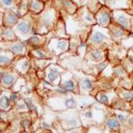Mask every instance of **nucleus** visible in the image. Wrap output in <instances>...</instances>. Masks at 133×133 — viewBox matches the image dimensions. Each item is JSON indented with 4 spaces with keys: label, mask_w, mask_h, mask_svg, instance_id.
I'll list each match as a JSON object with an SVG mask.
<instances>
[{
    "label": "nucleus",
    "mask_w": 133,
    "mask_h": 133,
    "mask_svg": "<svg viewBox=\"0 0 133 133\" xmlns=\"http://www.w3.org/2000/svg\"><path fill=\"white\" fill-rule=\"evenodd\" d=\"M83 116H84L85 118H87V119H91V118H92V116H93L92 111H91V110L85 111V112L83 113Z\"/></svg>",
    "instance_id": "obj_29"
},
{
    "label": "nucleus",
    "mask_w": 133,
    "mask_h": 133,
    "mask_svg": "<svg viewBox=\"0 0 133 133\" xmlns=\"http://www.w3.org/2000/svg\"><path fill=\"white\" fill-rule=\"evenodd\" d=\"M43 125H44V126L45 127V128H50V127H51L50 125H49V124H46L45 122H44V124H43Z\"/></svg>",
    "instance_id": "obj_36"
},
{
    "label": "nucleus",
    "mask_w": 133,
    "mask_h": 133,
    "mask_svg": "<svg viewBox=\"0 0 133 133\" xmlns=\"http://www.w3.org/2000/svg\"><path fill=\"white\" fill-rule=\"evenodd\" d=\"M92 84H93V82L91 81V79H83L81 83V88L83 89L84 91H91L92 89Z\"/></svg>",
    "instance_id": "obj_18"
},
{
    "label": "nucleus",
    "mask_w": 133,
    "mask_h": 133,
    "mask_svg": "<svg viewBox=\"0 0 133 133\" xmlns=\"http://www.w3.org/2000/svg\"><path fill=\"white\" fill-rule=\"evenodd\" d=\"M78 20L83 23L84 26H89L90 28L97 24L95 19V14L91 13L86 6L80 7Z\"/></svg>",
    "instance_id": "obj_6"
},
{
    "label": "nucleus",
    "mask_w": 133,
    "mask_h": 133,
    "mask_svg": "<svg viewBox=\"0 0 133 133\" xmlns=\"http://www.w3.org/2000/svg\"><path fill=\"white\" fill-rule=\"evenodd\" d=\"M103 5L110 10H124L133 15V0H103Z\"/></svg>",
    "instance_id": "obj_4"
},
{
    "label": "nucleus",
    "mask_w": 133,
    "mask_h": 133,
    "mask_svg": "<svg viewBox=\"0 0 133 133\" xmlns=\"http://www.w3.org/2000/svg\"><path fill=\"white\" fill-rule=\"evenodd\" d=\"M87 47L94 49H105L106 45H112V40L108 28H102L99 25H94L91 28V31L86 39Z\"/></svg>",
    "instance_id": "obj_1"
},
{
    "label": "nucleus",
    "mask_w": 133,
    "mask_h": 133,
    "mask_svg": "<svg viewBox=\"0 0 133 133\" xmlns=\"http://www.w3.org/2000/svg\"><path fill=\"white\" fill-rule=\"evenodd\" d=\"M128 124L130 125V126H132L133 127V116L131 117H130L129 118V120H128Z\"/></svg>",
    "instance_id": "obj_35"
},
{
    "label": "nucleus",
    "mask_w": 133,
    "mask_h": 133,
    "mask_svg": "<svg viewBox=\"0 0 133 133\" xmlns=\"http://www.w3.org/2000/svg\"><path fill=\"white\" fill-rule=\"evenodd\" d=\"M50 48L52 50L53 52H56L57 54L66 52L70 48V42L68 39H53L50 43Z\"/></svg>",
    "instance_id": "obj_7"
},
{
    "label": "nucleus",
    "mask_w": 133,
    "mask_h": 133,
    "mask_svg": "<svg viewBox=\"0 0 133 133\" xmlns=\"http://www.w3.org/2000/svg\"><path fill=\"white\" fill-rule=\"evenodd\" d=\"M18 22V18L13 13H9L6 15V23L7 26H12V25H15Z\"/></svg>",
    "instance_id": "obj_17"
},
{
    "label": "nucleus",
    "mask_w": 133,
    "mask_h": 133,
    "mask_svg": "<svg viewBox=\"0 0 133 133\" xmlns=\"http://www.w3.org/2000/svg\"><path fill=\"white\" fill-rule=\"evenodd\" d=\"M10 105V99L6 96H3L0 99V107L2 108H8Z\"/></svg>",
    "instance_id": "obj_21"
},
{
    "label": "nucleus",
    "mask_w": 133,
    "mask_h": 133,
    "mask_svg": "<svg viewBox=\"0 0 133 133\" xmlns=\"http://www.w3.org/2000/svg\"><path fill=\"white\" fill-rule=\"evenodd\" d=\"M14 82V76L11 74H8V75H5L3 77V83H5V85H10Z\"/></svg>",
    "instance_id": "obj_22"
},
{
    "label": "nucleus",
    "mask_w": 133,
    "mask_h": 133,
    "mask_svg": "<svg viewBox=\"0 0 133 133\" xmlns=\"http://www.w3.org/2000/svg\"><path fill=\"white\" fill-rule=\"evenodd\" d=\"M17 30L21 33L23 36H27L29 33L31 32V28H32V25L29 21H21L20 22L17 23V27H16Z\"/></svg>",
    "instance_id": "obj_10"
},
{
    "label": "nucleus",
    "mask_w": 133,
    "mask_h": 133,
    "mask_svg": "<svg viewBox=\"0 0 133 133\" xmlns=\"http://www.w3.org/2000/svg\"><path fill=\"white\" fill-rule=\"evenodd\" d=\"M22 126L24 127V128H27V127L29 126V121H22Z\"/></svg>",
    "instance_id": "obj_33"
},
{
    "label": "nucleus",
    "mask_w": 133,
    "mask_h": 133,
    "mask_svg": "<svg viewBox=\"0 0 133 133\" xmlns=\"http://www.w3.org/2000/svg\"><path fill=\"white\" fill-rule=\"evenodd\" d=\"M120 45L124 49H129V50H130V49L132 48L133 46V32L132 31L128 32L127 36L124 38V40L122 41Z\"/></svg>",
    "instance_id": "obj_11"
},
{
    "label": "nucleus",
    "mask_w": 133,
    "mask_h": 133,
    "mask_svg": "<svg viewBox=\"0 0 133 133\" xmlns=\"http://www.w3.org/2000/svg\"><path fill=\"white\" fill-rule=\"evenodd\" d=\"M11 51L13 53H22L25 51V46L21 43H15V44H12Z\"/></svg>",
    "instance_id": "obj_16"
},
{
    "label": "nucleus",
    "mask_w": 133,
    "mask_h": 133,
    "mask_svg": "<svg viewBox=\"0 0 133 133\" xmlns=\"http://www.w3.org/2000/svg\"><path fill=\"white\" fill-rule=\"evenodd\" d=\"M131 31L133 32V18H132V21H131Z\"/></svg>",
    "instance_id": "obj_37"
},
{
    "label": "nucleus",
    "mask_w": 133,
    "mask_h": 133,
    "mask_svg": "<svg viewBox=\"0 0 133 133\" xmlns=\"http://www.w3.org/2000/svg\"><path fill=\"white\" fill-rule=\"evenodd\" d=\"M95 19L97 25L102 27V28H108L110 24L113 22L112 10L103 5L100 7V9L95 13Z\"/></svg>",
    "instance_id": "obj_3"
},
{
    "label": "nucleus",
    "mask_w": 133,
    "mask_h": 133,
    "mask_svg": "<svg viewBox=\"0 0 133 133\" xmlns=\"http://www.w3.org/2000/svg\"><path fill=\"white\" fill-rule=\"evenodd\" d=\"M44 41V38L43 37V36H37V35H35V36H33L32 37L28 39V42L30 43L31 44H34V45L41 44Z\"/></svg>",
    "instance_id": "obj_19"
},
{
    "label": "nucleus",
    "mask_w": 133,
    "mask_h": 133,
    "mask_svg": "<svg viewBox=\"0 0 133 133\" xmlns=\"http://www.w3.org/2000/svg\"><path fill=\"white\" fill-rule=\"evenodd\" d=\"M106 66H107V63H106L105 61H101V62H99V63L97 64V66H96V69H97L98 72H101L102 70H104L106 68Z\"/></svg>",
    "instance_id": "obj_27"
},
{
    "label": "nucleus",
    "mask_w": 133,
    "mask_h": 133,
    "mask_svg": "<svg viewBox=\"0 0 133 133\" xmlns=\"http://www.w3.org/2000/svg\"><path fill=\"white\" fill-rule=\"evenodd\" d=\"M33 53H35L36 56H37L38 59H40V60H42V59H44V58H47V55H46L45 53H44V51L42 50H35L34 52H33Z\"/></svg>",
    "instance_id": "obj_24"
},
{
    "label": "nucleus",
    "mask_w": 133,
    "mask_h": 133,
    "mask_svg": "<svg viewBox=\"0 0 133 133\" xmlns=\"http://www.w3.org/2000/svg\"><path fill=\"white\" fill-rule=\"evenodd\" d=\"M122 98L127 101H131L133 100V92L132 91H124L122 93Z\"/></svg>",
    "instance_id": "obj_25"
},
{
    "label": "nucleus",
    "mask_w": 133,
    "mask_h": 133,
    "mask_svg": "<svg viewBox=\"0 0 133 133\" xmlns=\"http://www.w3.org/2000/svg\"><path fill=\"white\" fill-rule=\"evenodd\" d=\"M59 75H60V72L58 71L57 68H55V66H52V68H50L49 72L47 74V78L51 83L55 82V80L59 77Z\"/></svg>",
    "instance_id": "obj_14"
},
{
    "label": "nucleus",
    "mask_w": 133,
    "mask_h": 133,
    "mask_svg": "<svg viewBox=\"0 0 133 133\" xmlns=\"http://www.w3.org/2000/svg\"><path fill=\"white\" fill-rule=\"evenodd\" d=\"M1 2L5 6H11L13 5V0H1Z\"/></svg>",
    "instance_id": "obj_31"
},
{
    "label": "nucleus",
    "mask_w": 133,
    "mask_h": 133,
    "mask_svg": "<svg viewBox=\"0 0 133 133\" xmlns=\"http://www.w3.org/2000/svg\"><path fill=\"white\" fill-rule=\"evenodd\" d=\"M127 58L133 63V50L132 49L128 50V52H127Z\"/></svg>",
    "instance_id": "obj_30"
},
{
    "label": "nucleus",
    "mask_w": 133,
    "mask_h": 133,
    "mask_svg": "<svg viewBox=\"0 0 133 133\" xmlns=\"http://www.w3.org/2000/svg\"><path fill=\"white\" fill-rule=\"evenodd\" d=\"M17 98H18V96L16 94H12L11 97H10V99H11L12 101H15L17 99Z\"/></svg>",
    "instance_id": "obj_34"
},
{
    "label": "nucleus",
    "mask_w": 133,
    "mask_h": 133,
    "mask_svg": "<svg viewBox=\"0 0 133 133\" xmlns=\"http://www.w3.org/2000/svg\"><path fill=\"white\" fill-rule=\"evenodd\" d=\"M121 122H119V120L115 117H110L107 122V126L110 130H115L120 129Z\"/></svg>",
    "instance_id": "obj_12"
},
{
    "label": "nucleus",
    "mask_w": 133,
    "mask_h": 133,
    "mask_svg": "<svg viewBox=\"0 0 133 133\" xmlns=\"http://www.w3.org/2000/svg\"><path fill=\"white\" fill-rule=\"evenodd\" d=\"M108 29L109 32H110V36L112 40L114 41V43L117 44H120L122 43V41L124 40V38L127 36L128 32H130V31L125 30L122 27H120L115 22L111 23L110 26L108 27Z\"/></svg>",
    "instance_id": "obj_5"
},
{
    "label": "nucleus",
    "mask_w": 133,
    "mask_h": 133,
    "mask_svg": "<svg viewBox=\"0 0 133 133\" xmlns=\"http://www.w3.org/2000/svg\"><path fill=\"white\" fill-rule=\"evenodd\" d=\"M72 2L77 6V8L86 6L94 14L103 5L101 4L100 0H72Z\"/></svg>",
    "instance_id": "obj_8"
},
{
    "label": "nucleus",
    "mask_w": 133,
    "mask_h": 133,
    "mask_svg": "<svg viewBox=\"0 0 133 133\" xmlns=\"http://www.w3.org/2000/svg\"><path fill=\"white\" fill-rule=\"evenodd\" d=\"M18 109H21V110H23V109H26V105H25V103L23 104V103H20L18 105Z\"/></svg>",
    "instance_id": "obj_32"
},
{
    "label": "nucleus",
    "mask_w": 133,
    "mask_h": 133,
    "mask_svg": "<svg viewBox=\"0 0 133 133\" xmlns=\"http://www.w3.org/2000/svg\"><path fill=\"white\" fill-rule=\"evenodd\" d=\"M105 58V49H94L87 47L86 51V59L92 62L99 63L104 61Z\"/></svg>",
    "instance_id": "obj_9"
},
{
    "label": "nucleus",
    "mask_w": 133,
    "mask_h": 133,
    "mask_svg": "<svg viewBox=\"0 0 133 133\" xmlns=\"http://www.w3.org/2000/svg\"><path fill=\"white\" fill-rule=\"evenodd\" d=\"M117 119H118L120 122H124L127 119V116L126 115H124V114H118L117 115Z\"/></svg>",
    "instance_id": "obj_28"
},
{
    "label": "nucleus",
    "mask_w": 133,
    "mask_h": 133,
    "mask_svg": "<svg viewBox=\"0 0 133 133\" xmlns=\"http://www.w3.org/2000/svg\"><path fill=\"white\" fill-rule=\"evenodd\" d=\"M3 75H4V74H3V73H1V72H0V79H1V78L3 77Z\"/></svg>",
    "instance_id": "obj_38"
},
{
    "label": "nucleus",
    "mask_w": 133,
    "mask_h": 133,
    "mask_svg": "<svg viewBox=\"0 0 133 133\" xmlns=\"http://www.w3.org/2000/svg\"><path fill=\"white\" fill-rule=\"evenodd\" d=\"M62 88L66 91H74L75 90V83L72 79H66L63 82Z\"/></svg>",
    "instance_id": "obj_15"
},
{
    "label": "nucleus",
    "mask_w": 133,
    "mask_h": 133,
    "mask_svg": "<svg viewBox=\"0 0 133 133\" xmlns=\"http://www.w3.org/2000/svg\"><path fill=\"white\" fill-rule=\"evenodd\" d=\"M44 3L38 0H32L29 4V8L34 13H39L44 9Z\"/></svg>",
    "instance_id": "obj_13"
},
{
    "label": "nucleus",
    "mask_w": 133,
    "mask_h": 133,
    "mask_svg": "<svg viewBox=\"0 0 133 133\" xmlns=\"http://www.w3.org/2000/svg\"><path fill=\"white\" fill-rule=\"evenodd\" d=\"M131 49H132V50H133V46H132V48H131Z\"/></svg>",
    "instance_id": "obj_39"
},
{
    "label": "nucleus",
    "mask_w": 133,
    "mask_h": 133,
    "mask_svg": "<svg viewBox=\"0 0 133 133\" xmlns=\"http://www.w3.org/2000/svg\"><path fill=\"white\" fill-rule=\"evenodd\" d=\"M24 103H25V105H26L27 108L29 109V110H33V109L35 108L34 105H33L32 100H31L30 99H26L24 100Z\"/></svg>",
    "instance_id": "obj_26"
},
{
    "label": "nucleus",
    "mask_w": 133,
    "mask_h": 133,
    "mask_svg": "<svg viewBox=\"0 0 133 133\" xmlns=\"http://www.w3.org/2000/svg\"><path fill=\"white\" fill-rule=\"evenodd\" d=\"M11 61V58L6 55H3L0 54V65H5V64H9Z\"/></svg>",
    "instance_id": "obj_23"
},
{
    "label": "nucleus",
    "mask_w": 133,
    "mask_h": 133,
    "mask_svg": "<svg viewBox=\"0 0 133 133\" xmlns=\"http://www.w3.org/2000/svg\"><path fill=\"white\" fill-rule=\"evenodd\" d=\"M97 99L99 101L100 103H103V104L108 105L109 104V99L108 96L106 94L105 92H100L99 93V97H97Z\"/></svg>",
    "instance_id": "obj_20"
},
{
    "label": "nucleus",
    "mask_w": 133,
    "mask_h": 133,
    "mask_svg": "<svg viewBox=\"0 0 133 133\" xmlns=\"http://www.w3.org/2000/svg\"><path fill=\"white\" fill-rule=\"evenodd\" d=\"M113 22L116 23L127 31H131V21L133 15L124 10H113Z\"/></svg>",
    "instance_id": "obj_2"
}]
</instances>
